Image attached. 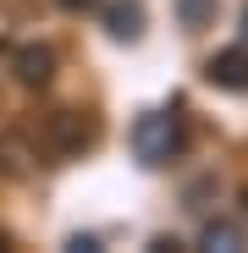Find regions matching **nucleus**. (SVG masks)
I'll return each mask as SVG.
<instances>
[{
	"mask_svg": "<svg viewBox=\"0 0 248 253\" xmlns=\"http://www.w3.org/2000/svg\"><path fill=\"white\" fill-rule=\"evenodd\" d=\"M188 149V126L177 110H149L133 121V154L138 165H171L177 154Z\"/></svg>",
	"mask_w": 248,
	"mask_h": 253,
	"instance_id": "1",
	"label": "nucleus"
},
{
	"mask_svg": "<svg viewBox=\"0 0 248 253\" xmlns=\"http://www.w3.org/2000/svg\"><path fill=\"white\" fill-rule=\"evenodd\" d=\"M204 77H210L215 88H226V94L248 88V44H232V50H215L210 61H204Z\"/></svg>",
	"mask_w": 248,
	"mask_h": 253,
	"instance_id": "2",
	"label": "nucleus"
},
{
	"mask_svg": "<svg viewBox=\"0 0 248 253\" xmlns=\"http://www.w3.org/2000/svg\"><path fill=\"white\" fill-rule=\"evenodd\" d=\"M105 33L116 39V44H133V39L144 33V6L138 0H110L105 6Z\"/></svg>",
	"mask_w": 248,
	"mask_h": 253,
	"instance_id": "3",
	"label": "nucleus"
},
{
	"mask_svg": "<svg viewBox=\"0 0 248 253\" xmlns=\"http://www.w3.org/2000/svg\"><path fill=\"white\" fill-rule=\"evenodd\" d=\"M17 77L28 83V88H45V83L55 77V50L50 44H22L17 50Z\"/></svg>",
	"mask_w": 248,
	"mask_h": 253,
	"instance_id": "4",
	"label": "nucleus"
},
{
	"mask_svg": "<svg viewBox=\"0 0 248 253\" xmlns=\"http://www.w3.org/2000/svg\"><path fill=\"white\" fill-rule=\"evenodd\" d=\"M50 132H55V149H61V154H77V149L94 143V121H83L77 110H61V116L50 121Z\"/></svg>",
	"mask_w": 248,
	"mask_h": 253,
	"instance_id": "5",
	"label": "nucleus"
},
{
	"mask_svg": "<svg viewBox=\"0 0 248 253\" xmlns=\"http://www.w3.org/2000/svg\"><path fill=\"white\" fill-rule=\"evenodd\" d=\"M198 242H204V248H221V253H243V248H248V231H243L237 220H204Z\"/></svg>",
	"mask_w": 248,
	"mask_h": 253,
	"instance_id": "6",
	"label": "nucleus"
},
{
	"mask_svg": "<svg viewBox=\"0 0 248 253\" xmlns=\"http://www.w3.org/2000/svg\"><path fill=\"white\" fill-rule=\"evenodd\" d=\"M177 17H182V28H210L215 22V0H177Z\"/></svg>",
	"mask_w": 248,
	"mask_h": 253,
	"instance_id": "7",
	"label": "nucleus"
},
{
	"mask_svg": "<svg viewBox=\"0 0 248 253\" xmlns=\"http://www.w3.org/2000/svg\"><path fill=\"white\" fill-rule=\"evenodd\" d=\"M0 171H6V176H22L28 171V143L22 138H0Z\"/></svg>",
	"mask_w": 248,
	"mask_h": 253,
	"instance_id": "8",
	"label": "nucleus"
},
{
	"mask_svg": "<svg viewBox=\"0 0 248 253\" xmlns=\"http://www.w3.org/2000/svg\"><path fill=\"white\" fill-rule=\"evenodd\" d=\"M61 11H89V6H99V0H55Z\"/></svg>",
	"mask_w": 248,
	"mask_h": 253,
	"instance_id": "9",
	"label": "nucleus"
},
{
	"mask_svg": "<svg viewBox=\"0 0 248 253\" xmlns=\"http://www.w3.org/2000/svg\"><path fill=\"white\" fill-rule=\"evenodd\" d=\"M243 44H248V11H243Z\"/></svg>",
	"mask_w": 248,
	"mask_h": 253,
	"instance_id": "10",
	"label": "nucleus"
}]
</instances>
